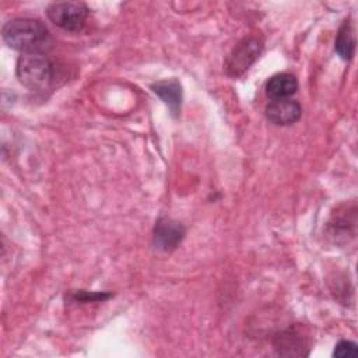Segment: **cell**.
<instances>
[{
    "label": "cell",
    "mask_w": 358,
    "mask_h": 358,
    "mask_svg": "<svg viewBox=\"0 0 358 358\" xmlns=\"http://www.w3.org/2000/svg\"><path fill=\"white\" fill-rule=\"evenodd\" d=\"M4 42L22 53H42L52 45V36L43 22L35 18L18 17L3 25Z\"/></svg>",
    "instance_id": "cell-1"
},
{
    "label": "cell",
    "mask_w": 358,
    "mask_h": 358,
    "mask_svg": "<svg viewBox=\"0 0 358 358\" xmlns=\"http://www.w3.org/2000/svg\"><path fill=\"white\" fill-rule=\"evenodd\" d=\"M15 73L20 83L31 91L49 90L56 78V67L43 53L21 55L17 60Z\"/></svg>",
    "instance_id": "cell-2"
},
{
    "label": "cell",
    "mask_w": 358,
    "mask_h": 358,
    "mask_svg": "<svg viewBox=\"0 0 358 358\" xmlns=\"http://www.w3.org/2000/svg\"><path fill=\"white\" fill-rule=\"evenodd\" d=\"M90 10L81 1H56L46 7L48 18L59 28L77 32L85 25Z\"/></svg>",
    "instance_id": "cell-3"
},
{
    "label": "cell",
    "mask_w": 358,
    "mask_h": 358,
    "mask_svg": "<svg viewBox=\"0 0 358 358\" xmlns=\"http://www.w3.org/2000/svg\"><path fill=\"white\" fill-rule=\"evenodd\" d=\"M263 50V41L256 36L242 39L228 55L225 60V70L229 76L238 77L243 74L260 56Z\"/></svg>",
    "instance_id": "cell-4"
},
{
    "label": "cell",
    "mask_w": 358,
    "mask_h": 358,
    "mask_svg": "<svg viewBox=\"0 0 358 358\" xmlns=\"http://www.w3.org/2000/svg\"><path fill=\"white\" fill-rule=\"evenodd\" d=\"M185 234L186 228L183 227L182 222L168 217H159L154 225L152 242L157 249L169 252L173 250L182 242Z\"/></svg>",
    "instance_id": "cell-5"
},
{
    "label": "cell",
    "mask_w": 358,
    "mask_h": 358,
    "mask_svg": "<svg viewBox=\"0 0 358 358\" xmlns=\"http://www.w3.org/2000/svg\"><path fill=\"white\" fill-rule=\"evenodd\" d=\"M302 115L301 105L294 99H273L266 106V117L278 126L295 123Z\"/></svg>",
    "instance_id": "cell-6"
},
{
    "label": "cell",
    "mask_w": 358,
    "mask_h": 358,
    "mask_svg": "<svg viewBox=\"0 0 358 358\" xmlns=\"http://www.w3.org/2000/svg\"><path fill=\"white\" fill-rule=\"evenodd\" d=\"M152 92L169 108L172 116H178L182 105V87L175 78L162 80L151 84Z\"/></svg>",
    "instance_id": "cell-7"
},
{
    "label": "cell",
    "mask_w": 358,
    "mask_h": 358,
    "mask_svg": "<svg viewBox=\"0 0 358 358\" xmlns=\"http://www.w3.org/2000/svg\"><path fill=\"white\" fill-rule=\"evenodd\" d=\"M298 90V81L295 76L289 73H278L268 78L266 84V92L273 99H287Z\"/></svg>",
    "instance_id": "cell-8"
},
{
    "label": "cell",
    "mask_w": 358,
    "mask_h": 358,
    "mask_svg": "<svg viewBox=\"0 0 358 358\" xmlns=\"http://www.w3.org/2000/svg\"><path fill=\"white\" fill-rule=\"evenodd\" d=\"M334 49L340 55L341 59L350 60L354 55L355 49V35H354V28L350 21H344L337 32L336 41H334Z\"/></svg>",
    "instance_id": "cell-9"
},
{
    "label": "cell",
    "mask_w": 358,
    "mask_h": 358,
    "mask_svg": "<svg viewBox=\"0 0 358 358\" xmlns=\"http://www.w3.org/2000/svg\"><path fill=\"white\" fill-rule=\"evenodd\" d=\"M303 345H305L303 337H302L299 333H296V331H294V330L289 329V330H287L285 333H282V334L280 336L277 348H278V352H280L282 348H287L288 351L285 352V355H299L296 350H299V352L303 355V352H302V350H301V347L303 348Z\"/></svg>",
    "instance_id": "cell-10"
},
{
    "label": "cell",
    "mask_w": 358,
    "mask_h": 358,
    "mask_svg": "<svg viewBox=\"0 0 358 358\" xmlns=\"http://www.w3.org/2000/svg\"><path fill=\"white\" fill-rule=\"evenodd\" d=\"M355 354H357V344L354 341H350V340H340L336 344V348H334V352H333L334 357H340V358L352 357Z\"/></svg>",
    "instance_id": "cell-11"
},
{
    "label": "cell",
    "mask_w": 358,
    "mask_h": 358,
    "mask_svg": "<svg viewBox=\"0 0 358 358\" xmlns=\"http://www.w3.org/2000/svg\"><path fill=\"white\" fill-rule=\"evenodd\" d=\"M74 301H80V302H92V301H102L110 296V294H103V292H88V291H78L74 292L73 295Z\"/></svg>",
    "instance_id": "cell-12"
}]
</instances>
